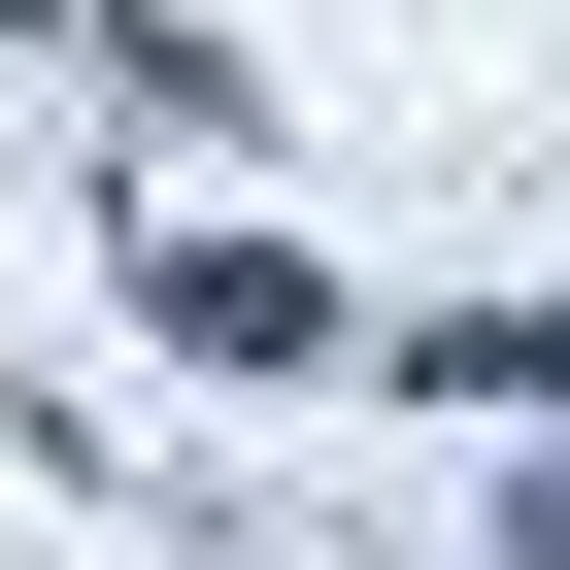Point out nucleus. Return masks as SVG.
Masks as SVG:
<instances>
[{
    "instance_id": "1",
    "label": "nucleus",
    "mask_w": 570,
    "mask_h": 570,
    "mask_svg": "<svg viewBox=\"0 0 570 570\" xmlns=\"http://www.w3.org/2000/svg\"><path fill=\"white\" fill-rule=\"evenodd\" d=\"M135 303H168L202 370H336V268H303V235H168V268H135Z\"/></svg>"
},
{
    "instance_id": "2",
    "label": "nucleus",
    "mask_w": 570,
    "mask_h": 570,
    "mask_svg": "<svg viewBox=\"0 0 570 570\" xmlns=\"http://www.w3.org/2000/svg\"><path fill=\"white\" fill-rule=\"evenodd\" d=\"M537 570H570V470H537Z\"/></svg>"
}]
</instances>
